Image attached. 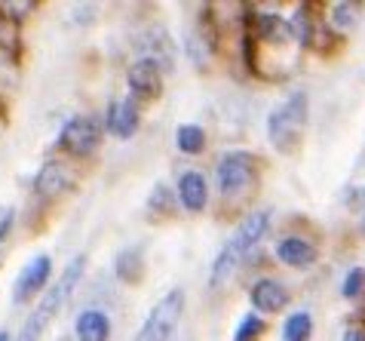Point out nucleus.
<instances>
[{"label":"nucleus","instance_id":"f257e3e1","mask_svg":"<svg viewBox=\"0 0 365 341\" xmlns=\"http://www.w3.org/2000/svg\"><path fill=\"white\" fill-rule=\"evenodd\" d=\"M86 265H89L86 253H77V255L62 268V274H58L53 283H49V289L37 298L34 310L28 314V320L22 323L19 341H40V338L46 335V329L56 323V317L62 314V307L71 302V295L77 292L80 280H83V274H86Z\"/></svg>","mask_w":365,"mask_h":341},{"label":"nucleus","instance_id":"f03ea898","mask_svg":"<svg viewBox=\"0 0 365 341\" xmlns=\"http://www.w3.org/2000/svg\"><path fill=\"white\" fill-rule=\"evenodd\" d=\"M310 120V96L304 89H292L282 102L267 114V142L273 151L292 154L301 145Z\"/></svg>","mask_w":365,"mask_h":341},{"label":"nucleus","instance_id":"7ed1b4c3","mask_svg":"<svg viewBox=\"0 0 365 341\" xmlns=\"http://www.w3.org/2000/svg\"><path fill=\"white\" fill-rule=\"evenodd\" d=\"M258 175H261V160L252 151L237 148V151H225L218 157L215 182H218V194L225 200H237L246 190H252L258 185Z\"/></svg>","mask_w":365,"mask_h":341},{"label":"nucleus","instance_id":"20e7f679","mask_svg":"<svg viewBox=\"0 0 365 341\" xmlns=\"http://www.w3.org/2000/svg\"><path fill=\"white\" fill-rule=\"evenodd\" d=\"M185 305H187L185 289H169V292L148 310L145 323L138 326L133 341H172L181 326V317H185Z\"/></svg>","mask_w":365,"mask_h":341},{"label":"nucleus","instance_id":"39448f33","mask_svg":"<svg viewBox=\"0 0 365 341\" xmlns=\"http://www.w3.org/2000/svg\"><path fill=\"white\" fill-rule=\"evenodd\" d=\"M101 136H105V123L98 114H74L65 120L62 133H58V151H65L68 160H89L101 148Z\"/></svg>","mask_w":365,"mask_h":341},{"label":"nucleus","instance_id":"423d86ee","mask_svg":"<svg viewBox=\"0 0 365 341\" xmlns=\"http://www.w3.org/2000/svg\"><path fill=\"white\" fill-rule=\"evenodd\" d=\"M77 185V173H74V163H68V160H46L43 166L37 169L34 182H31V200L46 209L53 206L56 200H62L68 190H74Z\"/></svg>","mask_w":365,"mask_h":341},{"label":"nucleus","instance_id":"0eeeda50","mask_svg":"<svg viewBox=\"0 0 365 341\" xmlns=\"http://www.w3.org/2000/svg\"><path fill=\"white\" fill-rule=\"evenodd\" d=\"M270 225H273V209H252V213L240 218V225L233 230V237L225 243V249L240 265H246V258L255 253L261 246V240L270 234Z\"/></svg>","mask_w":365,"mask_h":341},{"label":"nucleus","instance_id":"6e6552de","mask_svg":"<svg viewBox=\"0 0 365 341\" xmlns=\"http://www.w3.org/2000/svg\"><path fill=\"white\" fill-rule=\"evenodd\" d=\"M53 255L49 253H37L31 255L28 262L22 265V270L16 274L13 280V305H28L34 302V298H40L49 289V283H53Z\"/></svg>","mask_w":365,"mask_h":341},{"label":"nucleus","instance_id":"1a4fd4ad","mask_svg":"<svg viewBox=\"0 0 365 341\" xmlns=\"http://www.w3.org/2000/svg\"><path fill=\"white\" fill-rule=\"evenodd\" d=\"M163 71L166 68L157 62V58L148 56H135L126 68V86L129 96L135 102H154V98L163 96Z\"/></svg>","mask_w":365,"mask_h":341},{"label":"nucleus","instance_id":"9d476101","mask_svg":"<svg viewBox=\"0 0 365 341\" xmlns=\"http://www.w3.org/2000/svg\"><path fill=\"white\" fill-rule=\"evenodd\" d=\"M249 302L255 307L258 317H273L282 314L292 302V289L282 283L279 277H258L255 283L249 286Z\"/></svg>","mask_w":365,"mask_h":341},{"label":"nucleus","instance_id":"9b49d317","mask_svg":"<svg viewBox=\"0 0 365 341\" xmlns=\"http://www.w3.org/2000/svg\"><path fill=\"white\" fill-rule=\"evenodd\" d=\"M141 129V102H135L133 96L114 98L105 114V133H110L114 138H133Z\"/></svg>","mask_w":365,"mask_h":341},{"label":"nucleus","instance_id":"f8f14e48","mask_svg":"<svg viewBox=\"0 0 365 341\" xmlns=\"http://www.w3.org/2000/svg\"><path fill=\"white\" fill-rule=\"evenodd\" d=\"M273 255H277L279 265H286L292 270H307L317 265V246L310 243L307 237H298V234H286L277 240V246H273Z\"/></svg>","mask_w":365,"mask_h":341},{"label":"nucleus","instance_id":"ddd939ff","mask_svg":"<svg viewBox=\"0 0 365 341\" xmlns=\"http://www.w3.org/2000/svg\"><path fill=\"white\" fill-rule=\"evenodd\" d=\"M175 194H178V206L190 215H200L209 206V182L200 169H185L175 182Z\"/></svg>","mask_w":365,"mask_h":341},{"label":"nucleus","instance_id":"4468645a","mask_svg":"<svg viewBox=\"0 0 365 341\" xmlns=\"http://www.w3.org/2000/svg\"><path fill=\"white\" fill-rule=\"evenodd\" d=\"M114 274L123 286H138L148 274V262H145V246L133 243V246H123L114 258Z\"/></svg>","mask_w":365,"mask_h":341},{"label":"nucleus","instance_id":"2eb2a0df","mask_svg":"<svg viewBox=\"0 0 365 341\" xmlns=\"http://www.w3.org/2000/svg\"><path fill=\"white\" fill-rule=\"evenodd\" d=\"M114 335V326H110V317L98 307H86L80 310L74 320V338L77 341H110Z\"/></svg>","mask_w":365,"mask_h":341},{"label":"nucleus","instance_id":"dca6fc26","mask_svg":"<svg viewBox=\"0 0 365 341\" xmlns=\"http://www.w3.org/2000/svg\"><path fill=\"white\" fill-rule=\"evenodd\" d=\"M145 206H148V218H154V222L175 218L178 215V194H175V188L157 182L154 190L148 194V203Z\"/></svg>","mask_w":365,"mask_h":341},{"label":"nucleus","instance_id":"f3484780","mask_svg":"<svg viewBox=\"0 0 365 341\" xmlns=\"http://www.w3.org/2000/svg\"><path fill=\"white\" fill-rule=\"evenodd\" d=\"M138 56L157 58V62L163 65V68H172V58H175V53H172L169 34L163 31V28H148L145 37L138 40Z\"/></svg>","mask_w":365,"mask_h":341},{"label":"nucleus","instance_id":"a211bd4d","mask_svg":"<svg viewBox=\"0 0 365 341\" xmlns=\"http://www.w3.org/2000/svg\"><path fill=\"white\" fill-rule=\"evenodd\" d=\"M175 148L185 157H200L209 148V133L200 123H181L175 129Z\"/></svg>","mask_w":365,"mask_h":341},{"label":"nucleus","instance_id":"6ab92c4d","mask_svg":"<svg viewBox=\"0 0 365 341\" xmlns=\"http://www.w3.org/2000/svg\"><path fill=\"white\" fill-rule=\"evenodd\" d=\"M359 13H362L359 4H353V0H341V4H331V6H329L326 25H329L338 37H344V34L350 31V28L359 25Z\"/></svg>","mask_w":365,"mask_h":341},{"label":"nucleus","instance_id":"aec40b11","mask_svg":"<svg viewBox=\"0 0 365 341\" xmlns=\"http://www.w3.org/2000/svg\"><path fill=\"white\" fill-rule=\"evenodd\" d=\"M313 338V314L310 310H292L282 320V341H310Z\"/></svg>","mask_w":365,"mask_h":341},{"label":"nucleus","instance_id":"412c9836","mask_svg":"<svg viewBox=\"0 0 365 341\" xmlns=\"http://www.w3.org/2000/svg\"><path fill=\"white\" fill-rule=\"evenodd\" d=\"M267 332V323H264V317H258L255 310L252 314H246L237 323V329H233V338L230 341H261Z\"/></svg>","mask_w":365,"mask_h":341},{"label":"nucleus","instance_id":"4be33fe9","mask_svg":"<svg viewBox=\"0 0 365 341\" xmlns=\"http://www.w3.org/2000/svg\"><path fill=\"white\" fill-rule=\"evenodd\" d=\"M362 295H365V268L356 265V268H350L341 280V298L356 302V298H362Z\"/></svg>","mask_w":365,"mask_h":341},{"label":"nucleus","instance_id":"5701e85b","mask_svg":"<svg viewBox=\"0 0 365 341\" xmlns=\"http://www.w3.org/2000/svg\"><path fill=\"white\" fill-rule=\"evenodd\" d=\"M34 9H37L34 0H25V4H9V0H6V4H0V13H4L13 25H22L28 19V13H34Z\"/></svg>","mask_w":365,"mask_h":341},{"label":"nucleus","instance_id":"b1692460","mask_svg":"<svg viewBox=\"0 0 365 341\" xmlns=\"http://www.w3.org/2000/svg\"><path fill=\"white\" fill-rule=\"evenodd\" d=\"M16 228V206H0V243L13 234Z\"/></svg>","mask_w":365,"mask_h":341},{"label":"nucleus","instance_id":"393cba45","mask_svg":"<svg viewBox=\"0 0 365 341\" xmlns=\"http://www.w3.org/2000/svg\"><path fill=\"white\" fill-rule=\"evenodd\" d=\"M341 341H365V323H350L347 329H344Z\"/></svg>","mask_w":365,"mask_h":341},{"label":"nucleus","instance_id":"a878e982","mask_svg":"<svg viewBox=\"0 0 365 341\" xmlns=\"http://www.w3.org/2000/svg\"><path fill=\"white\" fill-rule=\"evenodd\" d=\"M0 341H13V335H9L6 329H0Z\"/></svg>","mask_w":365,"mask_h":341},{"label":"nucleus","instance_id":"bb28decb","mask_svg":"<svg viewBox=\"0 0 365 341\" xmlns=\"http://www.w3.org/2000/svg\"><path fill=\"white\" fill-rule=\"evenodd\" d=\"M362 230H365V209H362Z\"/></svg>","mask_w":365,"mask_h":341}]
</instances>
